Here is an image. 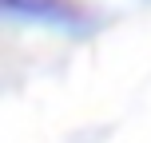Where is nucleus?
I'll use <instances>...</instances> for the list:
<instances>
[{"label": "nucleus", "instance_id": "obj_1", "mask_svg": "<svg viewBox=\"0 0 151 143\" xmlns=\"http://www.w3.org/2000/svg\"><path fill=\"white\" fill-rule=\"evenodd\" d=\"M0 8L12 20H36L52 28H88V8L80 0H0Z\"/></svg>", "mask_w": 151, "mask_h": 143}]
</instances>
